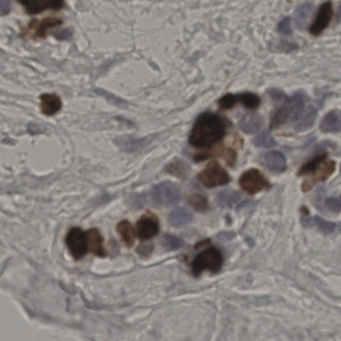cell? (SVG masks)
<instances>
[{
  "mask_svg": "<svg viewBox=\"0 0 341 341\" xmlns=\"http://www.w3.org/2000/svg\"><path fill=\"white\" fill-rule=\"evenodd\" d=\"M200 181L207 188L223 186L230 181L228 172L218 162L210 163L198 175Z\"/></svg>",
  "mask_w": 341,
  "mask_h": 341,
  "instance_id": "5",
  "label": "cell"
},
{
  "mask_svg": "<svg viewBox=\"0 0 341 341\" xmlns=\"http://www.w3.org/2000/svg\"><path fill=\"white\" fill-rule=\"evenodd\" d=\"M62 19L56 17H46L41 19H33L28 24L26 35L31 38L44 39L47 36L48 31L61 26Z\"/></svg>",
  "mask_w": 341,
  "mask_h": 341,
  "instance_id": "7",
  "label": "cell"
},
{
  "mask_svg": "<svg viewBox=\"0 0 341 341\" xmlns=\"http://www.w3.org/2000/svg\"><path fill=\"white\" fill-rule=\"evenodd\" d=\"M238 101H239V96L228 94L220 99L219 105L222 109H230L234 107Z\"/></svg>",
  "mask_w": 341,
  "mask_h": 341,
  "instance_id": "30",
  "label": "cell"
},
{
  "mask_svg": "<svg viewBox=\"0 0 341 341\" xmlns=\"http://www.w3.org/2000/svg\"><path fill=\"white\" fill-rule=\"evenodd\" d=\"M241 188L250 194L270 188L269 182L260 171L257 169H251L244 173L240 179Z\"/></svg>",
  "mask_w": 341,
  "mask_h": 341,
  "instance_id": "8",
  "label": "cell"
},
{
  "mask_svg": "<svg viewBox=\"0 0 341 341\" xmlns=\"http://www.w3.org/2000/svg\"><path fill=\"white\" fill-rule=\"evenodd\" d=\"M263 164L268 169L276 172H282L287 168V160L282 153L272 151L265 154Z\"/></svg>",
  "mask_w": 341,
  "mask_h": 341,
  "instance_id": "15",
  "label": "cell"
},
{
  "mask_svg": "<svg viewBox=\"0 0 341 341\" xmlns=\"http://www.w3.org/2000/svg\"><path fill=\"white\" fill-rule=\"evenodd\" d=\"M223 257L216 248H210L203 251L193 262L192 269L194 276H199L204 270L217 272L222 267Z\"/></svg>",
  "mask_w": 341,
  "mask_h": 341,
  "instance_id": "3",
  "label": "cell"
},
{
  "mask_svg": "<svg viewBox=\"0 0 341 341\" xmlns=\"http://www.w3.org/2000/svg\"><path fill=\"white\" fill-rule=\"evenodd\" d=\"M153 250V245L151 243H145L138 247V252L140 255L147 256L151 254Z\"/></svg>",
  "mask_w": 341,
  "mask_h": 341,
  "instance_id": "33",
  "label": "cell"
},
{
  "mask_svg": "<svg viewBox=\"0 0 341 341\" xmlns=\"http://www.w3.org/2000/svg\"><path fill=\"white\" fill-rule=\"evenodd\" d=\"M336 21H341V4L338 8L337 14H336Z\"/></svg>",
  "mask_w": 341,
  "mask_h": 341,
  "instance_id": "37",
  "label": "cell"
},
{
  "mask_svg": "<svg viewBox=\"0 0 341 341\" xmlns=\"http://www.w3.org/2000/svg\"><path fill=\"white\" fill-rule=\"evenodd\" d=\"M309 100L305 92L299 91L291 96H284L279 102L281 106L275 112L270 122V128H277L289 122H298L304 113Z\"/></svg>",
  "mask_w": 341,
  "mask_h": 341,
  "instance_id": "2",
  "label": "cell"
},
{
  "mask_svg": "<svg viewBox=\"0 0 341 341\" xmlns=\"http://www.w3.org/2000/svg\"><path fill=\"white\" fill-rule=\"evenodd\" d=\"M254 144L257 147H271L276 145V141L267 131H264L254 140Z\"/></svg>",
  "mask_w": 341,
  "mask_h": 341,
  "instance_id": "27",
  "label": "cell"
},
{
  "mask_svg": "<svg viewBox=\"0 0 341 341\" xmlns=\"http://www.w3.org/2000/svg\"><path fill=\"white\" fill-rule=\"evenodd\" d=\"M71 36V35H70V32H66L65 30L63 31V32H60V34L58 35V36H56L57 38H58L59 39H61V38L62 39H65V38H68V37H70Z\"/></svg>",
  "mask_w": 341,
  "mask_h": 341,
  "instance_id": "36",
  "label": "cell"
},
{
  "mask_svg": "<svg viewBox=\"0 0 341 341\" xmlns=\"http://www.w3.org/2000/svg\"><path fill=\"white\" fill-rule=\"evenodd\" d=\"M340 171H341V166H340Z\"/></svg>",
  "mask_w": 341,
  "mask_h": 341,
  "instance_id": "38",
  "label": "cell"
},
{
  "mask_svg": "<svg viewBox=\"0 0 341 341\" xmlns=\"http://www.w3.org/2000/svg\"><path fill=\"white\" fill-rule=\"evenodd\" d=\"M158 231L159 224L157 220L152 217H143L136 224V235L142 240L151 238L157 234Z\"/></svg>",
  "mask_w": 341,
  "mask_h": 341,
  "instance_id": "12",
  "label": "cell"
},
{
  "mask_svg": "<svg viewBox=\"0 0 341 341\" xmlns=\"http://www.w3.org/2000/svg\"><path fill=\"white\" fill-rule=\"evenodd\" d=\"M88 250L99 257H105L106 255L103 239L100 232L96 229H91L86 232Z\"/></svg>",
  "mask_w": 341,
  "mask_h": 341,
  "instance_id": "16",
  "label": "cell"
},
{
  "mask_svg": "<svg viewBox=\"0 0 341 341\" xmlns=\"http://www.w3.org/2000/svg\"><path fill=\"white\" fill-rule=\"evenodd\" d=\"M324 133H338L341 131V111L336 109L329 111L324 116L320 126Z\"/></svg>",
  "mask_w": 341,
  "mask_h": 341,
  "instance_id": "14",
  "label": "cell"
},
{
  "mask_svg": "<svg viewBox=\"0 0 341 341\" xmlns=\"http://www.w3.org/2000/svg\"><path fill=\"white\" fill-rule=\"evenodd\" d=\"M10 10V2L6 0H2L1 1V15H7Z\"/></svg>",
  "mask_w": 341,
  "mask_h": 341,
  "instance_id": "35",
  "label": "cell"
},
{
  "mask_svg": "<svg viewBox=\"0 0 341 341\" xmlns=\"http://www.w3.org/2000/svg\"><path fill=\"white\" fill-rule=\"evenodd\" d=\"M145 140H135L130 136H121L116 139V144L122 150L134 151L137 150L145 144Z\"/></svg>",
  "mask_w": 341,
  "mask_h": 341,
  "instance_id": "23",
  "label": "cell"
},
{
  "mask_svg": "<svg viewBox=\"0 0 341 341\" xmlns=\"http://www.w3.org/2000/svg\"><path fill=\"white\" fill-rule=\"evenodd\" d=\"M316 115H317V109L316 107L311 106L305 110L304 113L299 119L298 122H295L294 128L298 131H307L311 129L315 122Z\"/></svg>",
  "mask_w": 341,
  "mask_h": 341,
  "instance_id": "20",
  "label": "cell"
},
{
  "mask_svg": "<svg viewBox=\"0 0 341 341\" xmlns=\"http://www.w3.org/2000/svg\"><path fill=\"white\" fill-rule=\"evenodd\" d=\"M238 193L233 191H226L219 195V201L220 203L225 206H232L239 201Z\"/></svg>",
  "mask_w": 341,
  "mask_h": 341,
  "instance_id": "29",
  "label": "cell"
},
{
  "mask_svg": "<svg viewBox=\"0 0 341 341\" xmlns=\"http://www.w3.org/2000/svg\"><path fill=\"white\" fill-rule=\"evenodd\" d=\"M325 206L328 210L333 213H339L341 211V195L336 197L328 198L325 201Z\"/></svg>",
  "mask_w": 341,
  "mask_h": 341,
  "instance_id": "31",
  "label": "cell"
},
{
  "mask_svg": "<svg viewBox=\"0 0 341 341\" xmlns=\"http://www.w3.org/2000/svg\"><path fill=\"white\" fill-rule=\"evenodd\" d=\"M327 159V155L325 153L320 154L316 157L312 158L309 162L306 164L300 169L299 171V175L307 176L316 169V167L320 166L324 161Z\"/></svg>",
  "mask_w": 341,
  "mask_h": 341,
  "instance_id": "24",
  "label": "cell"
},
{
  "mask_svg": "<svg viewBox=\"0 0 341 341\" xmlns=\"http://www.w3.org/2000/svg\"><path fill=\"white\" fill-rule=\"evenodd\" d=\"M263 124V118L258 114H247L240 122L241 130L247 133H255L259 131Z\"/></svg>",
  "mask_w": 341,
  "mask_h": 341,
  "instance_id": "18",
  "label": "cell"
},
{
  "mask_svg": "<svg viewBox=\"0 0 341 341\" xmlns=\"http://www.w3.org/2000/svg\"><path fill=\"white\" fill-rule=\"evenodd\" d=\"M277 30L281 34L284 36H289L292 34L291 25H290V19L289 17H285L279 22Z\"/></svg>",
  "mask_w": 341,
  "mask_h": 341,
  "instance_id": "32",
  "label": "cell"
},
{
  "mask_svg": "<svg viewBox=\"0 0 341 341\" xmlns=\"http://www.w3.org/2000/svg\"><path fill=\"white\" fill-rule=\"evenodd\" d=\"M68 250L76 260L83 258L88 251L86 232L78 228H72L65 239Z\"/></svg>",
  "mask_w": 341,
  "mask_h": 341,
  "instance_id": "6",
  "label": "cell"
},
{
  "mask_svg": "<svg viewBox=\"0 0 341 341\" xmlns=\"http://www.w3.org/2000/svg\"><path fill=\"white\" fill-rule=\"evenodd\" d=\"M333 6L331 2H326L321 5L313 23L310 27V33L314 36H320L329 26L333 17Z\"/></svg>",
  "mask_w": 341,
  "mask_h": 341,
  "instance_id": "10",
  "label": "cell"
},
{
  "mask_svg": "<svg viewBox=\"0 0 341 341\" xmlns=\"http://www.w3.org/2000/svg\"><path fill=\"white\" fill-rule=\"evenodd\" d=\"M162 244L165 247L169 250H175L182 247L184 241L181 239L172 235H167L163 237Z\"/></svg>",
  "mask_w": 341,
  "mask_h": 341,
  "instance_id": "28",
  "label": "cell"
},
{
  "mask_svg": "<svg viewBox=\"0 0 341 341\" xmlns=\"http://www.w3.org/2000/svg\"><path fill=\"white\" fill-rule=\"evenodd\" d=\"M303 222L306 225H316L319 230L325 234H330V233H333L334 230H336V226H337L335 223L326 221V220L318 216L309 218V219L307 218V219H305Z\"/></svg>",
  "mask_w": 341,
  "mask_h": 341,
  "instance_id": "22",
  "label": "cell"
},
{
  "mask_svg": "<svg viewBox=\"0 0 341 341\" xmlns=\"http://www.w3.org/2000/svg\"><path fill=\"white\" fill-rule=\"evenodd\" d=\"M188 202L195 210L204 211L208 209V202L203 195L199 194L191 195L188 198Z\"/></svg>",
  "mask_w": 341,
  "mask_h": 341,
  "instance_id": "26",
  "label": "cell"
},
{
  "mask_svg": "<svg viewBox=\"0 0 341 341\" xmlns=\"http://www.w3.org/2000/svg\"><path fill=\"white\" fill-rule=\"evenodd\" d=\"M39 107L41 113L47 116H52L60 111L62 107L61 98L56 94H43L39 96Z\"/></svg>",
  "mask_w": 341,
  "mask_h": 341,
  "instance_id": "13",
  "label": "cell"
},
{
  "mask_svg": "<svg viewBox=\"0 0 341 341\" xmlns=\"http://www.w3.org/2000/svg\"><path fill=\"white\" fill-rule=\"evenodd\" d=\"M19 3L24 6L28 14H40L47 10H60L64 6V2L61 0H21Z\"/></svg>",
  "mask_w": 341,
  "mask_h": 341,
  "instance_id": "11",
  "label": "cell"
},
{
  "mask_svg": "<svg viewBox=\"0 0 341 341\" xmlns=\"http://www.w3.org/2000/svg\"><path fill=\"white\" fill-rule=\"evenodd\" d=\"M226 162L230 165V166H233L236 160V153L234 151L230 150L226 153L225 155Z\"/></svg>",
  "mask_w": 341,
  "mask_h": 341,
  "instance_id": "34",
  "label": "cell"
},
{
  "mask_svg": "<svg viewBox=\"0 0 341 341\" xmlns=\"http://www.w3.org/2000/svg\"><path fill=\"white\" fill-rule=\"evenodd\" d=\"M117 231L127 247H131L135 242V232L133 226L128 221H120L117 226Z\"/></svg>",
  "mask_w": 341,
  "mask_h": 341,
  "instance_id": "21",
  "label": "cell"
},
{
  "mask_svg": "<svg viewBox=\"0 0 341 341\" xmlns=\"http://www.w3.org/2000/svg\"><path fill=\"white\" fill-rule=\"evenodd\" d=\"M335 170V162L328 160L323 162L320 166L314 169L309 175L307 179L303 182L302 189L304 192L311 190L319 183L327 180Z\"/></svg>",
  "mask_w": 341,
  "mask_h": 341,
  "instance_id": "9",
  "label": "cell"
},
{
  "mask_svg": "<svg viewBox=\"0 0 341 341\" xmlns=\"http://www.w3.org/2000/svg\"><path fill=\"white\" fill-rule=\"evenodd\" d=\"M151 197L154 203L160 206H173L179 201L181 191L174 183L165 181L154 187Z\"/></svg>",
  "mask_w": 341,
  "mask_h": 341,
  "instance_id": "4",
  "label": "cell"
},
{
  "mask_svg": "<svg viewBox=\"0 0 341 341\" xmlns=\"http://www.w3.org/2000/svg\"><path fill=\"white\" fill-rule=\"evenodd\" d=\"M239 98L240 102L247 109H257L261 103L260 98L254 94L245 93L239 96Z\"/></svg>",
  "mask_w": 341,
  "mask_h": 341,
  "instance_id": "25",
  "label": "cell"
},
{
  "mask_svg": "<svg viewBox=\"0 0 341 341\" xmlns=\"http://www.w3.org/2000/svg\"><path fill=\"white\" fill-rule=\"evenodd\" d=\"M168 219L171 225L178 228L190 223L193 219V213L188 208H179L169 214Z\"/></svg>",
  "mask_w": 341,
  "mask_h": 341,
  "instance_id": "19",
  "label": "cell"
},
{
  "mask_svg": "<svg viewBox=\"0 0 341 341\" xmlns=\"http://www.w3.org/2000/svg\"><path fill=\"white\" fill-rule=\"evenodd\" d=\"M225 125L216 114H201L191 131L189 143L196 147H210L219 142L225 134Z\"/></svg>",
  "mask_w": 341,
  "mask_h": 341,
  "instance_id": "1",
  "label": "cell"
},
{
  "mask_svg": "<svg viewBox=\"0 0 341 341\" xmlns=\"http://www.w3.org/2000/svg\"><path fill=\"white\" fill-rule=\"evenodd\" d=\"M313 4L311 2H305L296 8L294 19L296 27L299 30L304 29L308 19L311 14Z\"/></svg>",
  "mask_w": 341,
  "mask_h": 341,
  "instance_id": "17",
  "label": "cell"
}]
</instances>
